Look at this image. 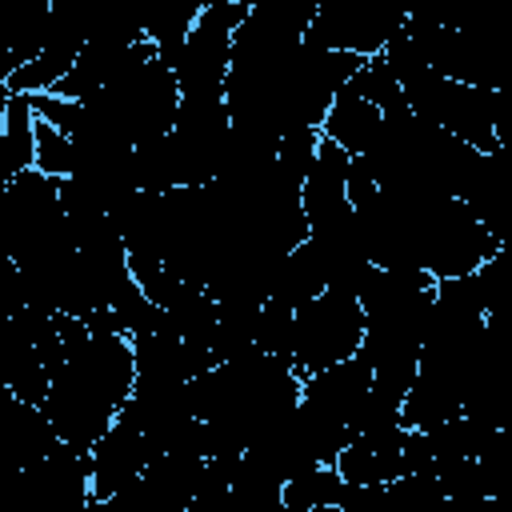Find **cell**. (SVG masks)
I'll use <instances>...</instances> for the list:
<instances>
[{
    "label": "cell",
    "instance_id": "12",
    "mask_svg": "<svg viewBox=\"0 0 512 512\" xmlns=\"http://www.w3.org/2000/svg\"><path fill=\"white\" fill-rule=\"evenodd\" d=\"M200 4L204 0H160L152 12H144V40L156 48V60L164 68H172L180 60V48L200 16Z\"/></svg>",
    "mask_w": 512,
    "mask_h": 512
},
{
    "label": "cell",
    "instance_id": "17",
    "mask_svg": "<svg viewBox=\"0 0 512 512\" xmlns=\"http://www.w3.org/2000/svg\"><path fill=\"white\" fill-rule=\"evenodd\" d=\"M292 312L276 300H264L256 312V332H252V348L260 356H284L292 360Z\"/></svg>",
    "mask_w": 512,
    "mask_h": 512
},
{
    "label": "cell",
    "instance_id": "5",
    "mask_svg": "<svg viewBox=\"0 0 512 512\" xmlns=\"http://www.w3.org/2000/svg\"><path fill=\"white\" fill-rule=\"evenodd\" d=\"M344 172H348V156L332 140L320 136L312 164L304 172V184H300V212H304L308 236H324L352 216V204L344 192Z\"/></svg>",
    "mask_w": 512,
    "mask_h": 512
},
{
    "label": "cell",
    "instance_id": "22",
    "mask_svg": "<svg viewBox=\"0 0 512 512\" xmlns=\"http://www.w3.org/2000/svg\"><path fill=\"white\" fill-rule=\"evenodd\" d=\"M0 192H4V184H0Z\"/></svg>",
    "mask_w": 512,
    "mask_h": 512
},
{
    "label": "cell",
    "instance_id": "7",
    "mask_svg": "<svg viewBox=\"0 0 512 512\" xmlns=\"http://www.w3.org/2000/svg\"><path fill=\"white\" fill-rule=\"evenodd\" d=\"M148 444L144 432L128 428V424H112L88 452V480H92V500H108L116 496L128 480H136L148 468Z\"/></svg>",
    "mask_w": 512,
    "mask_h": 512
},
{
    "label": "cell",
    "instance_id": "11",
    "mask_svg": "<svg viewBox=\"0 0 512 512\" xmlns=\"http://www.w3.org/2000/svg\"><path fill=\"white\" fill-rule=\"evenodd\" d=\"M376 132H380V108L352 96L348 88L336 92V100L328 104V112L320 120V136L332 140L344 156H368Z\"/></svg>",
    "mask_w": 512,
    "mask_h": 512
},
{
    "label": "cell",
    "instance_id": "4",
    "mask_svg": "<svg viewBox=\"0 0 512 512\" xmlns=\"http://www.w3.org/2000/svg\"><path fill=\"white\" fill-rule=\"evenodd\" d=\"M40 412L48 416L56 440L76 448V452H84V456L116 424V404L88 376H80L68 364L48 380V396H44Z\"/></svg>",
    "mask_w": 512,
    "mask_h": 512
},
{
    "label": "cell",
    "instance_id": "19",
    "mask_svg": "<svg viewBox=\"0 0 512 512\" xmlns=\"http://www.w3.org/2000/svg\"><path fill=\"white\" fill-rule=\"evenodd\" d=\"M28 104H32V116H36V120L52 124V128H56V132H64V136H72V132L80 128L84 104H76V100H64V96L40 92V96H28Z\"/></svg>",
    "mask_w": 512,
    "mask_h": 512
},
{
    "label": "cell",
    "instance_id": "20",
    "mask_svg": "<svg viewBox=\"0 0 512 512\" xmlns=\"http://www.w3.org/2000/svg\"><path fill=\"white\" fill-rule=\"evenodd\" d=\"M8 100H12V92H8V84H0V124H4V112H8Z\"/></svg>",
    "mask_w": 512,
    "mask_h": 512
},
{
    "label": "cell",
    "instance_id": "3",
    "mask_svg": "<svg viewBox=\"0 0 512 512\" xmlns=\"http://www.w3.org/2000/svg\"><path fill=\"white\" fill-rule=\"evenodd\" d=\"M408 8H380V4H352V0H324L316 4L304 44L320 52H348V56H380L384 44L400 32Z\"/></svg>",
    "mask_w": 512,
    "mask_h": 512
},
{
    "label": "cell",
    "instance_id": "18",
    "mask_svg": "<svg viewBox=\"0 0 512 512\" xmlns=\"http://www.w3.org/2000/svg\"><path fill=\"white\" fill-rule=\"evenodd\" d=\"M236 464H240V456H212V460H204V472H200V484L192 492L188 512H220L224 500H228Z\"/></svg>",
    "mask_w": 512,
    "mask_h": 512
},
{
    "label": "cell",
    "instance_id": "16",
    "mask_svg": "<svg viewBox=\"0 0 512 512\" xmlns=\"http://www.w3.org/2000/svg\"><path fill=\"white\" fill-rule=\"evenodd\" d=\"M32 168L48 180L72 176V136L56 132L44 120H32Z\"/></svg>",
    "mask_w": 512,
    "mask_h": 512
},
{
    "label": "cell",
    "instance_id": "13",
    "mask_svg": "<svg viewBox=\"0 0 512 512\" xmlns=\"http://www.w3.org/2000/svg\"><path fill=\"white\" fill-rule=\"evenodd\" d=\"M32 104L28 96H12L0 124V184H12L32 168Z\"/></svg>",
    "mask_w": 512,
    "mask_h": 512
},
{
    "label": "cell",
    "instance_id": "1",
    "mask_svg": "<svg viewBox=\"0 0 512 512\" xmlns=\"http://www.w3.org/2000/svg\"><path fill=\"white\" fill-rule=\"evenodd\" d=\"M364 312L352 292L324 288L292 312V368L296 376H316L332 364H344L360 352Z\"/></svg>",
    "mask_w": 512,
    "mask_h": 512
},
{
    "label": "cell",
    "instance_id": "21",
    "mask_svg": "<svg viewBox=\"0 0 512 512\" xmlns=\"http://www.w3.org/2000/svg\"><path fill=\"white\" fill-rule=\"evenodd\" d=\"M312 512H340V508H312Z\"/></svg>",
    "mask_w": 512,
    "mask_h": 512
},
{
    "label": "cell",
    "instance_id": "6",
    "mask_svg": "<svg viewBox=\"0 0 512 512\" xmlns=\"http://www.w3.org/2000/svg\"><path fill=\"white\" fill-rule=\"evenodd\" d=\"M404 448H408V428H384V432H360L352 436L332 468L340 472L344 484H388L404 476Z\"/></svg>",
    "mask_w": 512,
    "mask_h": 512
},
{
    "label": "cell",
    "instance_id": "8",
    "mask_svg": "<svg viewBox=\"0 0 512 512\" xmlns=\"http://www.w3.org/2000/svg\"><path fill=\"white\" fill-rule=\"evenodd\" d=\"M56 432L48 424V416L36 408V404H24V400H8L0 408V464L4 472H20L36 460H44L52 448H56Z\"/></svg>",
    "mask_w": 512,
    "mask_h": 512
},
{
    "label": "cell",
    "instance_id": "14",
    "mask_svg": "<svg viewBox=\"0 0 512 512\" xmlns=\"http://www.w3.org/2000/svg\"><path fill=\"white\" fill-rule=\"evenodd\" d=\"M344 496V480L332 464H316L300 476H292L284 488H280V500H284V512H312V508H336Z\"/></svg>",
    "mask_w": 512,
    "mask_h": 512
},
{
    "label": "cell",
    "instance_id": "10",
    "mask_svg": "<svg viewBox=\"0 0 512 512\" xmlns=\"http://www.w3.org/2000/svg\"><path fill=\"white\" fill-rule=\"evenodd\" d=\"M460 412H464L460 384L448 372H436V368H424L420 364L412 388L400 400V428H408V432H432V428L456 420Z\"/></svg>",
    "mask_w": 512,
    "mask_h": 512
},
{
    "label": "cell",
    "instance_id": "2",
    "mask_svg": "<svg viewBox=\"0 0 512 512\" xmlns=\"http://www.w3.org/2000/svg\"><path fill=\"white\" fill-rule=\"evenodd\" d=\"M252 0H204L200 16L180 48V60L172 64L180 100H208L224 96L228 64H232V32L248 16Z\"/></svg>",
    "mask_w": 512,
    "mask_h": 512
},
{
    "label": "cell",
    "instance_id": "9",
    "mask_svg": "<svg viewBox=\"0 0 512 512\" xmlns=\"http://www.w3.org/2000/svg\"><path fill=\"white\" fill-rule=\"evenodd\" d=\"M48 12L52 4L44 0H0V84H8L16 68L40 56L48 36Z\"/></svg>",
    "mask_w": 512,
    "mask_h": 512
},
{
    "label": "cell",
    "instance_id": "15",
    "mask_svg": "<svg viewBox=\"0 0 512 512\" xmlns=\"http://www.w3.org/2000/svg\"><path fill=\"white\" fill-rule=\"evenodd\" d=\"M220 512H284L280 484L260 476L248 464H236V476H232V488H228V500Z\"/></svg>",
    "mask_w": 512,
    "mask_h": 512
}]
</instances>
